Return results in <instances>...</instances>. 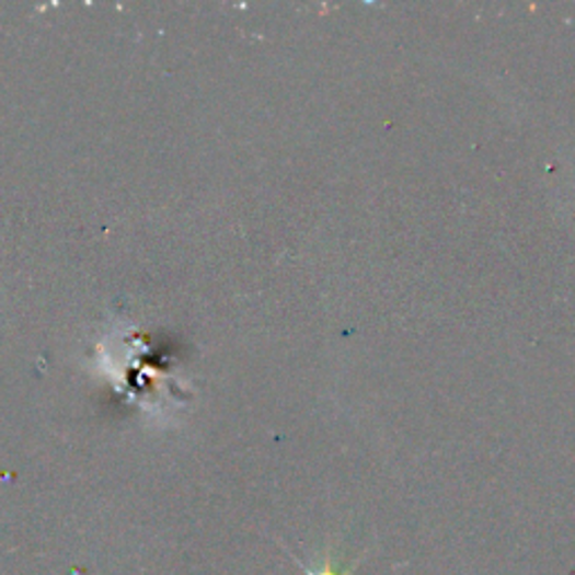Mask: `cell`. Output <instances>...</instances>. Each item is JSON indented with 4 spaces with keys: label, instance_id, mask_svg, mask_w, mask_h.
Segmentation results:
<instances>
[{
    "label": "cell",
    "instance_id": "1",
    "mask_svg": "<svg viewBox=\"0 0 575 575\" xmlns=\"http://www.w3.org/2000/svg\"><path fill=\"white\" fill-rule=\"evenodd\" d=\"M292 560H295L297 566H301V571L306 575H353V573H356V568L360 566V562H363V557H358L353 564H342L337 557H333V553H326L315 564H303L297 557H292Z\"/></svg>",
    "mask_w": 575,
    "mask_h": 575
}]
</instances>
